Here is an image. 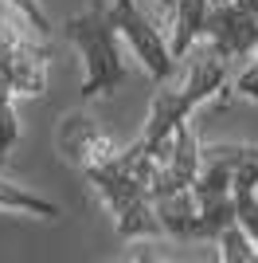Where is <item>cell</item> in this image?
Instances as JSON below:
<instances>
[{"mask_svg": "<svg viewBox=\"0 0 258 263\" xmlns=\"http://www.w3.org/2000/svg\"><path fill=\"white\" fill-rule=\"evenodd\" d=\"M59 149L98 189V197L106 200V209L114 216V224H118L121 240L161 236L157 232V216H153V200H149L153 173H145L141 165L129 161L125 149H118L86 114H71L63 122Z\"/></svg>", "mask_w": 258, "mask_h": 263, "instance_id": "cell-1", "label": "cell"}, {"mask_svg": "<svg viewBox=\"0 0 258 263\" xmlns=\"http://www.w3.org/2000/svg\"><path fill=\"white\" fill-rule=\"evenodd\" d=\"M47 63L51 47L47 35L24 16L16 4H0V154L20 142V122L12 99L16 95H43L47 90Z\"/></svg>", "mask_w": 258, "mask_h": 263, "instance_id": "cell-2", "label": "cell"}, {"mask_svg": "<svg viewBox=\"0 0 258 263\" xmlns=\"http://www.w3.org/2000/svg\"><path fill=\"white\" fill-rule=\"evenodd\" d=\"M63 32L86 63L82 99H98V95H106V90L125 83V63H121V40H125V32H121L110 0H90L82 12H75L63 24Z\"/></svg>", "mask_w": 258, "mask_h": 263, "instance_id": "cell-3", "label": "cell"}, {"mask_svg": "<svg viewBox=\"0 0 258 263\" xmlns=\"http://www.w3.org/2000/svg\"><path fill=\"white\" fill-rule=\"evenodd\" d=\"M204 40L223 59L258 51V0H211Z\"/></svg>", "mask_w": 258, "mask_h": 263, "instance_id": "cell-4", "label": "cell"}, {"mask_svg": "<svg viewBox=\"0 0 258 263\" xmlns=\"http://www.w3.org/2000/svg\"><path fill=\"white\" fill-rule=\"evenodd\" d=\"M110 4H114V16H118L121 32H125V44L137 51L145 71H149L157 83H168L172 71H176V55L164 44V35L149 24V16L137 8V0H110Z\"/></svg>", "mask_w": 258, "mask_h": 263, "instance_id": "cell-5", "label": "cell"}, {"mask_svg": "<svg viewBox=\"0 0 258 263\" xmlns=\"http://www.w3.org/2000/svg\"><path fill=\"white\" fill-rule=\"evenodd\" d=\"M235 209H239V224L250 232V240L258 243V145H235Z\"/></svg>", "mask_w": 258, "mask_h": 263, "instance_id": "cell-6", "label": "cell"}, {"mask_svg": "<svg viewBox=\"0 0 258 263\" xmlns=\"http://www.w3.org/2000/svg\"><path fill=\"white\" fill-rule=\"evenodd\" d=\"M231 87H235V95H243V99H254V102H258V59L247 67V71H243V75H235V83H231Z\"/></svg>", "mask_w": 258, "mask_h": 263, "instance_id": "cell-7", "label": "cell"}, {"mask_svg": "<svg viewBox=\"0 0 258 263\" xmlns=\"http://www.w3.org/2000/svg\"><path fill=\"white\" fill-rule=\"evenodd\" d=\"M8 4H16V8L24 12V16H28V20L35 24V28H39L43 35H51V20H47V16H43V8H39V0H8Z\"/></svg>", "mask_w": 258, "mask_h": 263, "instance_id": "cell-8", "label": "cell"}]
</instances>
